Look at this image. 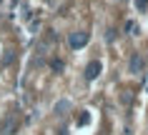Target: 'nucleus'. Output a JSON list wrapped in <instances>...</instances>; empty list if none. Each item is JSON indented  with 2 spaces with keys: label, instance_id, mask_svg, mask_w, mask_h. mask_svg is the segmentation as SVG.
I'll return each mask as SVG.
<instances>
[{
  "label": "nucleus",
  "instance_id": "20e7f679",
  "mask_svg": "<svg viewBox=\"0 0 148 135\" xmlns=\"http://www.w3.org/2000/svg\"><path fill=\"white\" fill-rule=\"evenodd\" d=\"M15 128H18V123L8 118L5 123H3V125H0V133H3V135H10V130H15Z\"/></svg>",
  "mask_w": 148,
  "mask_h": 135
},
{
  "label": "nucleus",
  "instance_id": "0eeeda50",
  "mask_svg": "<svg viewBox=\"0 0 148 135\" xmlns=\"http://www.w3.org/2000/svg\"><path fill=\"white\" fill-rule=\"evenodd\" d=\"M55 110H58V113H63V110H68V103H65V100H60V103L55 105Z\"/></svg>",
  "mask_w": 148,
  "mask_h": 135
},
{
  "label": "nucleus",
  "instance_id": "f257e3e1",
  "mask_svg": "<svg viewBox=\"0 0 148 135\" xmlns=\"http://www.w3.org/2000/svg\"><path fill=\"white\" fill-rule=\"evenodd\" d=\"M88 43V33H70L68 35V45L73 50H78V48H83Z\"/></svg>",
  "mask_w": 148,
  "mask_h": 135
},
{
  "label": "nucleus",
  "instance_id": "f03ea898",
  "mask_svg": "<svg viewBox=\"0 0 148 135\" xmlns=\"http://www.w3.org/2000/svg\"><path fill=\"white\" fill-rule=\"evenodd\" d=\"M101 60H90L88 63V68H86V80H95L98 75H101Z\"/></svg>",
  "mask_w": 148,
  "mask_h": 135
},
{
  "label": "nucleus",
  "instance_id": "423d86ee",
  "mask_svg": "<svg viewBox=\"0 0 148 135\" xmlns=\"http://www.w3.org/2000/svg\"><path fill=\"white\" fill-rule=\"evenodd\" d=\"M136 8H138V10H146L148 8V0H136Z\"/></svg>",
  "mask_w": 148,
  "mask_h": 135
},
{
  "label": "nucleus",
  "instance_id": "39448f33",
  "mask_svg": "<svg viewBox=\"0 0 148 135\" xmlns=\"http://www.w3.org/2000/svg\"><path fill=\"white\" fill-rule=\"evenodd\" d=\"M50 68H53L55 73H60V70H63V60H58V58H55L53 63H50Z\"/></svg>",
  "mask_w": 148,
  "mask_h": 135
},
{
  "label": "nucleus",
  "instance_id": "7ed1b4c3",
  "mask_svg": "<svg viewBox=\"0 0 148 135\" xmlns=\"http://www.w3.org/2000/svg\"><path fill=\"white\" fill-rule=\"evenodd\" d=\"M128 70H131L133 75H140V73H143V58H140V55H133L131 63H128Z\"/></svg>",
  "mask_w": 148,
  "mask_h": 135
}]
</instances>
